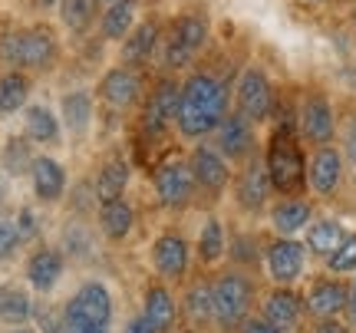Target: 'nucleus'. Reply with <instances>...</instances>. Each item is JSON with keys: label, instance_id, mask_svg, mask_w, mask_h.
I'll return each instance as SVG.
<instances>
[{"label": "nucleus", "instance_id": "1", "mask_svg": "<svg viewBox=\"0 0 356 333\" xmlns=\"http://www.w3.org/2000/svg\"><path fill=\"white\" fill-rule=\"evenodd\" d=\"M231 113V86L208 70H195L181 79V103H178L175 129L181 139L202 142L215 136L221 119Z\"/></svg>", "mask_w": 356, "mask_h": 333}, {"label": "nucleus", "instance_id": "2", "mask_svg": "<svg viewBox=\"0 0 356 333\" xmlns=\"http://www.w3.org/2000/svg\"><path fill=\"white\" fill-rule=\"evenodd\" d=\"M211 297H215V330L238 333L254 314L257 284L248 270L225 268L211 274Z\"/></svg>", "mask_w": 356, "mask_h": 333}, {"label": "nucleus", "instance_id": "3", "mask_svg": "<svg viewBox=\"0 0 356 333\" xmlns=\"http://www.w3.org/2000/svg\"><path fill=\"white\" fill-rule=\"evenodd\" d=\"M264 165L274 185V195H304L307 192V155L300 136L291 122H284L270 132L264 149Z\"/></svg>", "mask_w": 356, "mask_h": 333}, {"label": "nucleus", "instance_id": "4", "mask_svg": "<svg viewBox=\"0 0 356 333\" xmlns=\"http://www.w3.org/2000/svg\"><path fill=\"white\" fill-rule=\"evenodd\" d=\"M60 60V40L50 26H24L0 37V63L20 73H47Z\"/></svg>", "mask_w": 356, "mask_h": 333}, {"label": "nucleus", "instance_id": "5", "mask_svg": "<svg viewBox=\"0 0 356 333\" xmlns=\"http://www.w3.org/2000/svg\"><path fill=\"white\" fill-rule=\"evenodd\" d=\"M211 40V24L198 10H188L172 20V30L162 37V63L165 70H185L195 63V56L208 47Z\"/></svg>", "mask_w": 356, "mask_h": 333}, {"label": "nucleus", "instance_id": "6", "mask_svg": "<svg viewBox=\"0 0 356 333\" xmlns=\"http://www.w3.org/2000/svg\"><path fill=\"white\" fill-rule=\"evenodd\" d=\"M152 185H155V202L165 211H185L198 198V185H195V175L188 168V159H181V155H168V159H162L155 165Z\"/></svg>", "mask_w": 356, "mask_h": 333}, {"label": "nucleus", "instance_id": "7", "mask_svg": "<svg viewBox=\"0 0 356 333\" xmlns=\"http://www.w3.org/2000/svg\"><path fill=\"white\" fill-rule=\"evenodd\" d=\"M191 257H195V247H191L188 238L175 228L159 231L152 238V244H149V264H152L155 277L165 284L188 281Z\"/></svg>", "mask_w": 356, "mask_h": 333}, {"label": "nucleus", "instance_id": "8", "mask_svg": "<svg viewBox=\"0 0 356 333\" xmlns=\"http://www.w3.org/2000/svg\"><path fill=\"white\" fill-rule=\"evenodd\" d=\"M234 113H241L248 122H267L274 115V83L261 66H244L241 76L234 79Z\"/></svg>", "mask_w": 356, "mask_h": 333}, {"label": "nucleus", "instance_id": "9", "mask_svg": "<svg viewBox=\"0 0 356 333\" xmlns=\"http://www.w3.org/2000/svg\"><path fill=\"white\" fill-rule=\"evenodd\" d=\"M261 264L267 270V281L274 287H293L307 274V247L297 238H280L274 234L264 241V257Z\"/></svg>", "mask_w": 356, "mask_h": 333}, {"label": "nucleus", "instance_id": "10", "mask_svg": "<svg viewBox=\"0 0 356 333\" xmlns=\"http://www.w3.org/2000/svg\"><path fill=\"white\" fill-rule=\"evenodd\" d=\"M270 195H274V185H270V175H267L264 155L257 152L254 159L238 165L234 181H231V198L244 215H261V211L270 208Z\"/></svg>", "mask_w": 356, "mask_h": 333}, {"label": "nucleus", "instance_id": "11", "mask_svg": "<svg viewBox=\"0 0 356 333\" xmlns=\"http://www.w3.org/2000/svg\"><path fill=\"white\" fill-rule=\"evenodd\" d=\"M337 109H333L330 96L327 92H307L304 99H300V109H297V136L300 142H310L314 149L320 145H333L337 139Z\"/></svg>", "mask_w": 356, "mask_h": 333}, {"label": "nucleus", "instance_id": "12", "mask_svg": "<svg viewBox=\"0 0 356 333\" xmlns=\"http://www.w3.org/2000/svg\"><path fill=\"white\" fill-rule=\"evenodd\" d=\"M178 103H181V83L175 76H162L152 86V92L142 103L139 126L145 136H165L168 129H175L178 119Z\"/></svg>", "mask_w": 356, "mask_h": 333}, {"label": "nucleus", "instance_id": "13", "mask_svg": "<svg viewBox=\"0 0 356 333\" xmlns=\"http://www.w3.org/2000/svg\"><path fill=\"white\" fill-rule=\"evenodd\" d=\"M188 168L195 175L198 195H208V198H221L234 181V165L208 142H198L188 152Z\"/></svg>", "mask_w": 356, "mask_h": 333}, {"label": "nucleus", "instance_id": "14", "mask_svg": "<svg viewBox=\"0 0 356 333\" xmlns=\"http://www.w3.org/2000/svg\"><path fill=\"white\" fill-rule=\"evenodd\" d=\"M96 96H99L102 103L115 109V113H129L132 106L142 103V96H145V83H142V73L139 70H132V66L119 63L113 70H106L96 83Z\"/></svg>", "mask_w": 356, "mask_h": 333}, {"label": "nucleus", "instance_id": "15", "mask_svg": "<svg viewBox=\"0 0 356 333\" xmlns=\"http://www.w3.org/2000/svg\"><path fill=\"white\" fill-rule=\"evenodd\" d=\"M346 159L337 145H320L307 159V192L317 198H333L343 188Z\"/></svg>", "mask_w": 356, "mask_h": 333}, {"label": "nucleus", "instance_id": "16", "mask_svg": "<svg viewBox=\"0 0 356 333\" xmlns=\"http://www.w3.org/2000/svg\"><path fill=\"white\" fill-rule=\"evenodd\" d=\"M211 139H215L211 145L228 159L231 165H244L248 159H254L257 155V126L254 122H248L241 113L225 115Z\"/></svg>", "mask_w": 356, "mask_h": 333}, {"label": "nucleus", "instance_id": "17", "mask_svg": "<svg viewBox=\"0 0 356 333\" xmlns=\"http://www.w3.org/2000/svg\"><path fill=\"white\" fill-rule=\"evenodd\" d=\"M304 307L310 320L343 317L346 307H350V284L337 274H320L304 291Z\"/></svg>", "mask_w": 356, "mask_h": 333}, {"label": "nucleus", "instance_id": "18", "mask_svg": "<svg viewBox=\"0 0 356 333\" xmlns=\"http://www.w3.org/2000/svg\"><path fill=\"white\" fill-rule=\"evenodd\" d=\"M139 314L159 333H175L181 323V310H178V297L172 291V284L159 281V277L145 284L139 297Z\"/></svg>", "mask_w": 356, "mask_h": 333}, {"label": "nucleus", "instance_id": "19", "mask_svg": "<svg viewBox=\"0 0 356 333\" xmlns=\"http://www.w3.org/2000/svg\"><path fill=\"white\" fill-rule=\"evenodd\" d=\"M66 274V254L56 244H40L30 251L24 264V277L30 284V291H37L40 297H47L56 291V284L63 281Z\"/></svg>", "mask_w": 356, "mask_h": 333}, {"label": "nucleus", "instance_id": "20", "mask_svg": "<svg viewBox=\"0 0 356 333\" xmlns=\"http://www.w3.org/2000/svg\"><path fill=\"white\" fill-rule=\"evenodd\" d=\"M261 317H264L274 330L293 333L307 317L304 294H297L293 287H270V291L261 297Z\"/></svg>", "mask_w": 356, "mask_h": 333}, {"label": "nucleus", "instance_id": "21", "mask_svg": "<svg viewBox=\"0 0 356 333\" xmlns=\"http://www.w3.org/2000/svg\"><path fill=\"white\" fill-rule=\"evenodd\" d=\"M314 218H317L314 202L304 198V195H280L277 202H270V208H267L270 231L280 234V238H297V234H304Z\"/></svg>", "mask_w": 356, "mask_h": 333}, {"label": "nucleus", "instance_id": "22", "mask_svg": "<svg viewBox=\"0 0 356 333\" xmlns=\"http://www.w3.org/2000/svg\"><path fill=\"white\" fill-rule=\"evenodd\" d=\"M178 310L185 327L195 333L215 330V297H211V277L185 281V291L178 297Z\"/></svg>", "mask_w": 356, "mask_h": 333}, {"label": "nucleus", "instance_id": "23", "mask_svg": "<svg viewBox=\"0 0 356 333\" xmlns=\"http://www.w3.org/2000/svg\"><path fill=\"white\" fill-rule=\"evenodd\" d=\"M66 307L89 317V320L102 323V327H113L115 323V297L109 291V284L99 277H89L73 291V297L66 300Z\"/></svg>", "mask_w": 356, "mask_h": 333}, {"label": "nucleus", "instance_id": "24", "mask_svg": "<svg viewBox=\"0 0 356 333\" xmlns=\"http://www.w3.org/2000/svg\"><path fill=\"white\" fill-rule=\"evenodd\" d=\"M162 24L159 20H142V24H136V30L129 33L119 47V56H122V63L132 66V70H139V66L152 63V56L159 53V47H162Z\"/></svg>", "mask_w": 356, "mask_h": 333}, {"label": "nucleus", "instance_id": "25", "mask_svg": "<svg viewBox=\"0 0 356 333\" xmlns=\"http://www.w3.org/2000/svg\"><path fill=\"white\" fill-rule=\"evenodd\" d=\"M60 122L63 132H70L73 139L89 136V129L96 122V92L89 90H70L60 99Z\"/></svg>", "mask_w": 356, "mask_h": 333}, {"label": "nucleus", "instance_id": "26", "mask_svg": "<svg viewBox=\"0 0 356 333\" xmlns=\"http://www.w3.org/2000/svg\"><path fill=\"white\" fill-rule=\"evenodd\" d=\"M66 168L50 159V155H37V162L30 168V185H33V195H37L40 205H56L66 195Z\"/></svg>", "mask_w": 356, "mask_h": 333}, {"label": "nucleus", "instance_id": "27", "mask_svg": "<svg viewBox=\"0 0 356 333\" xmlns=\"http://www.w3.org/2000/svg\"><path fill=\"white\" fill-rule=\"evenodd\" d=\"M96 221H99V234L106 241L122 244L136 231V205L129 198L102 202V205H96Z\"/></svg>", "mask_w": 356, "mask_h": 333}, {"label": "nucleus", "instance_id": "28", "mask_svg": "<svg viewBox=\"0 0 356 333\" xmlns=\"http://www.w3.org/2000/svg\"><path fill=\"white\" fill-rule=\"evenodd\" d=\"M191 247H195V257H198L202 268H218L228 257V228H225V221L218 215H208Z\"/></svg>", "mask_w": 356, "mask_h": 333}, {"label": "nucleus", "instance_id": "29", "mask_svg": "<svg viewBox=\"0 0 356 333\" xmlns=\"http://www.w3.org/2000/svg\"><path fill=\"white\" fill-rule=\"evenodd\" d=\"M346 225L340 218H333V215H320V218L310 221V228L304 231V247L307 254L320 257V261H327V257L340 247V241L346 238Z\"/></svg>", "mask_w": 356, "mask_h": 333}, {"label": "nucleus", "instance_id": "30", "mask_svg": "<svg viewBox=\"0 0 356 333\" xmlns=\"http://www.w3.org/2000/svg\"><path fill=\"white\" fill-rule=\"evenodd\" d=\"M132 181V165L126 159H109L102 162L96 179H92V202L102 205V202H115V198H126V188Z\"/></svg>", "mask_w": 356, "mask_h": 333}, {"label": "nucleus", "instance_id": "31", "mask_svg": "<svg viewBox=\"0 0 356 333\" xmlns=\"http://www.w3.org/2000/svg\"><path fill=\"white\" fill-rule=\"evenodd\" d=\"M24 136L37 145H60L63 139V122L50 106L33 103L24 109Z\"/></svg>", "mask_w": 356, "mask_h": 333}, {"label": "nucleus", "instance_id": "32", "mask_svg": "<svg viewBox=\"0 0 356 333\" xmlns=\"http://www.w3.org/2000/svg\"><path fill=\"white\" fill-rule=\"evenodd\" d=\"M136 24H139V0H113L99 17V33L109 43H122L136 30Z\"/></svg>", "mask_w": 356, "mask_h": 333}, {"label": "nucleus", "instance_id": "33", "mask_svg": "<svg viewBox=\"0 0 356 333\" xmlns=\"http://www.w3.org/2000/svg\"><path fill=\"white\" fill-rule=\"evenodd\" d=\"M33 297L20 284H3L0 287V323L7 327H26L33 320Z\"/></svg>", "mask_w": 356, "mask_h": 333}, {"label": "nucleus", "instance_id": "34", "mask_svg": "<svg viewBox=\"0 0 356 333\" xmlns=\"http://www.w3.org/2000/svg\"><path fill=\"white\" fill-rule=\"evenodd\" d=\"M37 162V152H33V142L26 136H10L3 142V152H0V168L7 175H30V168Z\"/></svg>", "mask_w": 356, "mask_h": 333}, {"label": "nucleus", "instance_id": "35", "mask_svg": "<svg viewBox=\"0 0 356 333\" xmlns=\"http://www.w3.org/2000/svg\"><path fill=\"white\" fill-rule=\"evenodd\" d=\"M60 20L73 37H83L99 20V0H60Z\"/></svg>", "mask_w": 356, "mask_h": 333}, {"label": "nucleus", "instance_id": "36", "mask_svg": "<svg viewBox=\"0 0 356 333\" xmlns=\"http://www.w3.org/2000/svg\"><path fill=\"white\" fill-rule=\"evenodd\" d=\"M26 99H30V76L20 70H7L0 76V115H13L26 109Z\"/></svg>", "mask_w": 356, "mask_h": 333}, {"label": "nucleus", "instance_id": "37", "mask_svg": "<svg viewBox=\"0 0 356 333\" xmlns=\"http://www.w3.org/2000/svg\"><path fill=\"white\" fill-rule=\"evenodd\" d=\"M323 268H327V274H337V277L356 274V231H346V238L340 241V247L323 261Z\"/></svg>", "mask_w": 356, "mask_h": 333}, {"label": "nucleus", "instance_id": "38", "mask_svg": "<svg viewBox=\"0 0 356 333\" xmlns=\"http://www.w3.org/2000/svg\"><path fill=\"white\" fill-rule=\"evenodd\" d=\"M33 323H37V333H66L63 307H56L50 300H37L33 304Z\"/></svg>", "mask_w": 356, "mask_h": 333}, {"label": "nucleus", "instance_id": "39", "mask_svg": "<svg viewBox=\"0 0 356 333\" xmlns=\"http://www.w3.org/2000/svg\"><path fill=\"white\" fill-rule=\"evenodd\" d=\"M20 247H24V241H20V234H17L13 218H0V264L13 261Z\"/></svg>", "mask_w": 356, "mask_h": 333}, {"label": "nucleus", "instance_id": "40", "mask_svg": "<svg viewBox=\"0 0 356 333\" xmlns=\"http://www.w3.org/2000/svg\"><path fill=\"white\" fill-rule=\"evenodd\" d=\"M66 251L63 254L70 257H89L92 254V234H86V231H83V225H70V228H66V244H63Z\"/></svg>", "mask_w": 356, "mask_h": 333}, {"label": "nucleus", "instance_id": "41", "mask_svg": "<svg viewBox=\"0 0 356 333\" xmlns=\"http://www.w3.org/2000/svg\"><path fill=\"white\" fill-rule=\"evenodd\" d=\"M63 320H66V333H113V327H102V323L89 320L76 310H70L63 304Z\"/></svg>", "mask_w": 356, "mask_h": 333}, {"label": "nucleus", "instance_id": "42", "mask_svg": "<svg viewBox=\"0 0 356 333\" xmlns=\"http://www.w3.org/2000/svg\"><path fill=\"white\" fill-rule=\"evenodd\" d=\"M13 225H17V234H20V241L30 244L40 238V218L33 208H20L17 215H13Z\"/></svg>", "mask_w": 356, "mask_h": 333}, {"label": "nucleus", "instance_id": "43", "mask_svg": "<svg viewBox=\"0 0 356 333\" xmlns=\"http://www.w3.org/2000/svg\"><path fill=\"white\" fill-rule=\"evenodd\" d=\"M340 152H343L346 159V165H353L356 168V113H350L343 119V126H340Z\"/></svg>", "mask_w": 356, "mask_h": 333}, {"label": "nucleus", "instance_id": "44", "mask_svg": "<svg viewBox=\"0 0 356 333\" xmlns=\"http://www.w3.org/2000/svg\"><path fill=\"white\" fill-rule=\"evenodd\" d=\"M307 333H353L340 317H327V320H314Z\"/></svg>", "mask_w": 356, "mask_h": 333}, {"label": "nucleus", "instance_id": "45", "mask_svg": "<svg viewBox=\"0 0 356 333\" xmlns=\"http://www.w3.org/2000/svg\"><path fill=\"white\" fill-rule=\"evenodd\" d=\"M122 333H159V330H155V327L145 320L142 314H132V317L126 320V327H122Z\"/></svg>", "mask_w": 356, "mask_h": 333}, {"label": "nucleus", "instance_id": "46", "mask_svg": "<svg viewBox=\"0 0 356 333\" xmlns=\"http://www.w3.org/2000/svg\"><path fill=\"white\" fill-rule=\"evenodd\" d=\"M238 333H280V330H274V327H270L264 317H251V320L244 323Z\"/></svg>", "mask_w": 356, "mask_h": 333}, {"label": "nucleus", "instance_id": "47", "mask_svg": "<svg viewBox=\"0 0 356 333\" xmlns=\"http://www.w3.org/2000/svg\"><path fill=\"white\" fill-rule=\"evenodd\" d=\"M346 314H350V320L356 327V274H353V281H350V307H346Z\"/></svg>", "mask_w": 356, "mask_h": 333}, {"label": "nucleus", "instance_id": "48", "mask_svg": "<svg viewBox=\"0 0 356 333\" xmlns=\"http://www.w3.org/2000/svg\"><path fill=\"white\" fill-rule=\"evenodd\" d=\"M7 202V181H3V172H0V208Z\"/></svg>", "mask_w": 356, "mask_h": 333}, {"label": "nucleus", "instance_id": "49", "mask_svg": "<svg viewBox=\"0 0 356 333\" xmlns=\"http://www.w3.org/2000/svg\"><path fill=\"white\" fill-rule=\"evenodd\" d=\"M7 333H37V330H33V327H10Z\"/></svg>", "mask_w": 356, "mask_h": 333}, {"label": "nucleus", "instance_id": "50", "mask_svg": "<svg viewBox=\"0 0 356 333\" xmlns=\"http://www.w3.org/2000/svg\"><path fill=\"white\" fill-rule=\"evenodd\" d=\"M40 3H43V7H56L60 0H40Z\"/></svg>", "mask_w": 356, "mask_h": 333}, {"label": "nucleus", "instance_id": "51", "mask_svg": "<svg viewBox=\"0 0 356 333\" xmlns=\"http://www.w3.org/2000/svg\"><path fill=\"white\" fill-rule=\"evenodd\" d=\"M310 3H327V0H310Z\"/></svg>", "mask_w": 356, "mask_h": 333}, {"label": "nucleus", "instance_id": "52", "mask_svg": "<svg viewBox=\"0 0 356 333\" xmlns=\"http://www.w3.org/2000/svg\"><path fill=\"white\" fill-rule=\"evenodd\" d=\"M99 3H113V0H99Z\"/></svg>", "mask_w": 356, "mask_h": 333}]
</instances>
